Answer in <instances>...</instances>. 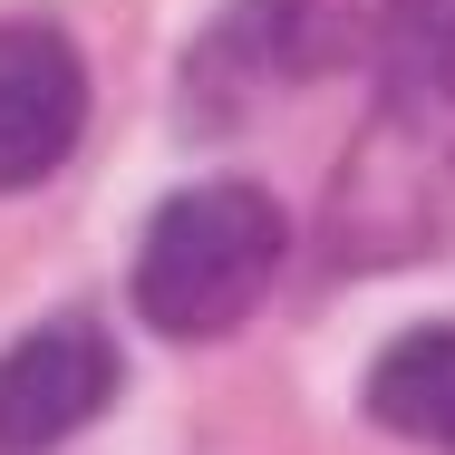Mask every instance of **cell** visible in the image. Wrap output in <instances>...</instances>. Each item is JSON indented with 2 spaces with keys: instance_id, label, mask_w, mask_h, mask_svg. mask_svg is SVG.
<instances>
[{
  "instance_id": "obj_4",
  "label": "cell",
  "mask_w": 455,
  "mask_h": 455,
  "mask_svg": "<svg viewBox=\"0 0 455 455\" xmlns=\"http://www.w3.org/2000/svg\"><path fill=\"white\" fill-rule=\"evenodd\" d=\"M378 97L387 116H455V0L378 10Z\"/></svg>"
},
{
  "instance_id": "obj_1",
  "label": "cell",
  "mask_w": 455,
  "mask_h": 455,
  "mask_svg": "<svg viewBox=\"0 0 455 455\" xmlns=\"http://www.w3.org/2000/svg\"><path fill=\"white\" fill-rule=\"evenodd\" d=\"M281 252H291V223L262 184H194L146 223L136 310L165 339H223L243 310H262Z\"/></svg>"
},
{
  "instance_id": "obj_3",
  "label": "cell",
  "mask_w": 455,
  "mask_h": 455,
  "mask_svg": "<svg viewBox=\"0 0 455 455\" xmlns=\"http://www.w3.org/2000/svg\"><path fill=\"white\" fill-rule=\"evenodd\" d=\"M116 397V349L97 320H49L0 359V455L68 446L88 417H107Z\"/></svg>"
},
{
  "instance_id": "obj_2",
  "label": "cell",
  "mask_w": 455,
  "mask_h": 455,
  "mask_svg": "<svg viewBox=\"0 0 455 455\" xmlns=\"http://www.w3.org/2000/svg\"><path fill=\"white\" fill-rule=\"evenodd\" d=\"M88 126V68L49 20H0V194L59 175Z\"/></svg>"
},
{
  "instance_id": "obj_5",
  "label": "cell",
  "mask_w": 455,
  "mask_h": 455,
  "mask_svg": "<svg viewBox=\"0 0 455 455\" xmlns=\"http://www.w3.org/2000/svg\"><path fill=\"white\" fill-rule=\"evenodd\" d=\"M368 417L387 436L455 446V320L407 330L397 349H378V368H368Z\"/></svg>"
}]
</instances>
